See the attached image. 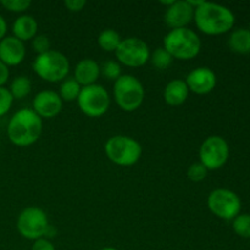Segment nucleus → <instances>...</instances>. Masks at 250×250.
<instances>
[{
  "mask_svg": "<svg viewBox=\"0 0 250 250\" xmlns=\"http://www.w3.org/2000/svg\"><path fill=\"white\" fill-rule=\"evenodd\" d=\"M32 250H55V247L48 238H41L34 241Z\"/></svg>",
  "mask_w": 250,
  "mask_h": 250,
  "instance_id": "obj_31",
  "label": "nucleus"
},
{
  "mask_svg": "<svg viewBox=\"0 0 250 250\" xmlns=\"http://www.w3.org/2000/svg\"><path fill=\"white\" fill-rule=\"evenodd\" d=\"M144 87L141 81L132 75H121L115 81V102L121 110L126 112L136 111L144 102Z\"/></svg>",
  "mask_w": 250,
  "mask_h": 250,
  "instance_id": "obj_4",
  "label": "nucleus"
},
{
  "mask_svg": "<svg viewBox=\"0 0 250 250\" xmlns=\"http://www.w3.org/2000/svg\"><path fill=\"white\" fill-rule=\"evenodd\" d=\"M195 9L188 1H175L166 9L165 23L171 29L186 28L194 19Z\"/></svg>",
  "mask_w": 250,
  "mask_h": 250,
  "instance_id": "obj_14",
  "label": "nucleus"
},
{
  "mask_svg": "<svg viewBox=\"0 0 250 250\" xmlns=\"http://www.w3.org/2000/svg\"><path fill=\"white\" fill-rule=\"evenodd\" d=\"M50 45V39L44 36V34H39V36H36L32 39V48H33L34 53H37L38 55H42V54H45L49 50H51Z\"/></svg>",
  "mask_w": 250,
  "mask_h": 250,
  "instance_id": "obj_27",
  "label": "nucleus"
},
{
  "mask_svg": "<svg viewBox=\"0 0 250 250\" xmlns=\"http://www.w3.org/2000/svg\"><path fill=\"white\" fill-rule=\"evenodd\" d=\"M42 119L32 109H21L12 115L7 125V137L17 146H29L39 139Z\"/></svg>",
  "mask_w": 250,
  "mask_h": 250,
  "instance_id": "obj_2",
  "label": "nucleus"
},
{
  "mask_svg": "<svg viewBox=\"0 0 250 250\" xmlns=\"http://www.w3.org/2000/svg\"><path fill=\"white\" fill-rule=\"evenodd\" d=\"M142 146L127 136H114L105 143V154L119 166H132L142 156Z\"/></svg>",
  "mask_w": 250,
  "mask_h": 250,
  "instance_id": "obj_6",
  "label": "nucleus"
},
{
  "mask_svg": "<svg viewBox=\"0 0 250 250\" xmlns=\"http://www.w3.org/2000/svg\"><path fill=\"white\" fill-rule=\"evenodd\" d=\"M31 0H1L0 5L11 12H23L31 6Z\"/></svg>",
  "mask_w": 250,
  "mask_h": 250,
  "instance_id": "obj_26",
  "label": "nucleus"
},
{
  "mask_svg": "<svg viewBox=\"0 0 250 250\" xmlns=\"http://www.w3.org/2000/svg\"><path fill=\"white\" fill-rule=\"evenodd\" d=\"M16 227L19 233L29 241H37L46 236L49 229V220L45 212L36 207L22 210L17 217Z\"/></svg>",
  "mask_w": 250,
  "mask_h": 250,
  "instance_id": "obj_7",
  "label": "nucleus"
},
{
  "mask_svg": "<svg viewBox=\"0 0 250 250\" xmlns=\"http://www.w3.org/2000/svg\"><path fill=\"white\" fill-rule=\"evenodd\" d=\"M100 76V66L92 59H83L76 65L75 80L81 87L95 84Z\"/></svg>",
  "mask_w": 250,
  "mask_h": 250,
  "instance_id": "obj_16",
  "label": "nucleus"
},
{
  "mask_svg": "<svg viewBox=\"0 0 250 250\" xmlns=\"http://www.w3.org/2000/svg\"><path fill=\"white\" fill-rule=\"evenodd\" d=\"M185 82L189 92L204 95L216 87V75L209 67H198L189 72Z\"/></svg>",
  "mask_w": 250,
  "mask_h": 250,
  "instance_id": "obj_13",
  "label": "nucleus"
},
{
  "mask_svg": "<svg viewBox=\"0 0 250 250\" xmlns=\"http://www.w3.org/2000/svg\"><path fill=\"white\" fill-rule=\"evenodd\" d=\"M63 102L59 93L53 90H42L32 102V110L41 119H53L60 114Z\"/></svg>",
  "mask_w": 250,
  "mask_h": 250,
  "instance_id": "obj_12",
  "label": "nucleus"
},
{
  "mask_svg": "<svg viewBox=\"0 0 250 250\" xmlns=\"http://www.w3.org/2000/svg\"><path fill=\"white\" fill-rule=\"evenodd\" d=\"M9 90L14 99H23L32 90L31 80L27 76H17L12 80Z\"/></svg>",
  "mask_w": 250,
  "mask_h": 250,
  "instance_id": "obj_20",
  "label": "nucleus"
},
{
  "mask_svg": "<svg viewBox=\"0 0 250 250\" xmlns=\"http://www.w3.org/2000/svg\"><path fill=\"white\" fill-rule=\"evenodd\" d=\"M100 250H117L116 248H112V247H106V248H103Z\"/></svg>",
  "mask_w": 250,
  "mask_h": 250,
  "instance_id": "obj_35",
  "label": "nucleus"
},
{
  "mask_svg": "<svg viewBox=\"0 0 250 250\" xmlns=\"http://www.w3.org/2000/svg\"><path fill=\"white\" fill-rule=\"evenodd\" d=\"M121 37L114 29H105L98 37V44L100 48L104 51L111 53V51H116L119 48L120 43H121Z\"/></svg>",
  "mask_w": 250,
  "mask_h": 250,
  "instance_id": "obj_21",
  "label": "nucleus"
},
{
  "mask_svg": "<svg viewBox=\"0 0 250 250\" xmlns=\"http://www.w3.org/2000/svg\"><path fill=\"white\" fill-rule=\"evenodd\" d=\"M6 32H7V23L6 21H5L4 17L0 15V41L6 37Z\"/></svg>",
  "mask_w": 250,
  "mask_h": 250,
  "instance_id": "obj_33",
  "label": "nucleus"
},
{
  "mask_svg": "<svg viewBox=\"0 0 250 250\" xmlns=\"http://www.w3.org/2000/svg\"><path fill=\"white\" fill-rule=\"evenodd\" d=\"M208 207L215 216L222 220H234L241 212L242 203L238 195L229 189L219 188L210 193Z\"/></svg>",
  "mask_w": 250,
  "mask_h": 250,
  "instance_id": "obj_9",
  "label": "nucleus"
},
{
  "mask_svg": "<svg viewBox=\"0 0 250 250\" xmlns=\"http://www.w3.org/2000/svg\"><path fill=\"white\" fill-rule=\"evenodd\" d=\"M100 75H103L107 80L116 81L117 78L121 77V66L116 61H106L100 66Z\"/></svg>",
  "mask_w": 250,
  "mask_h": 250,
  "instance_id": "obj_25",
  "label": "nucleus"
},
{
  "mask_svg": "<svg viewBox=\"0 0 250 250\" xmlns=\"http://www.w3.org/2000/svg\"><path fill=\"white\" fill-rule=\"evenodd\" d=\"M81 89L82 87L76 82L75 78H67V80H63L62 84L60 85L59 95L62 102H73V100H77Z\"/></svg>",
  "mask_w": 250,
  "mask_h": 250,
  "instance_id": "obj_22",
  "label": "nucleus"
},
{
  "mask_svg": "<svg viewBox=\"0 0 250 250\" xmlns=\"http://www.w3.org/2000/svg\"><path fill=\"white\" fill-rule=\"evenodd\" d=\"M233 231L242 238H250V215L242 214L238 215L233 220Z\"/></svg>",
  "mask_w": 250,
  "mask_h": 250,
  "instance_id": "obj_24",
  "label": "nucleus"
},
{
  "mask_svg": "<svg viewBox=\"0 0 250 250\" xmlns=\"http://www.w3.org/2000/svg\"><path fill=\"white\" fill-rule=\"evenodd\" d=\"M63 5H65L68 11L78 12L87 5V1L85 0H66Z\"/></svg>",
  "mask_w": 250,
  "mask_h": 250,
  "instance_id": "obj_30",
  "label": "nucleus"
},
{
  "mask_svg": "<svg viewBox=\"0 0 250 250\" xmlns=\"http://www.w3.org/2000/svg\"><path fill=\"white\" fill-rule=\"evenodd\" d=\"M189 89L183 80H172L164 90V99L171 106H180L187 100Z\"/></svg>",
  "mask_w": 250,
  "mask_h": 250,
  "instance_id": "obj_18",
  "label": "nucleus"
},
{
  "mask_svg": "<svg viewBox=\"0 0 250 250\" xmlns=\"http://www.w3.org/2000/svg\"><path fill=\"white\" fill-rule=\"evenodd\" d=\"M115 55L119 62L127 67H141L150 59V50L144 41L137 37H128L122 39Z\"/></svg>",
  "mask_w": 250,
  "mask_h": 250,
  "instance_id": "obj_10",
  "label": "nucleus"
},
{
  "mask_svg": "<svg viewBox=\"0 0 250 250\" xmlns=\"http://www.w3.org/2000/svg\"><path fill=\"white\" fill-rule=\"evenodd\" d=\"M37 31H38V23L31 15H22L17 17L12 24L14 37L21 42L33 39L37 36Z\"/></svg>",
  "mask_w": 250,
  "mask_h": 250,
  "instance_id": "obj_17",
  "label": "nucleus"
},
{
  "mask_svg": "<svg viewBox=\"0 0 250 250\" xmlns=\"http://www.w3.org/2000/svg\"><path fill=\"white\" fill-rule=\"evenodd\" d=\"M9 67H7L4 62L0 61V87H4V84L7 82V80H9Z\"/></svg>",
  "mask_w": 250,
  "mask_h": 250,
  "instance_id": "obj_32",
  "label": "nucleus"
},
{
  "mask_svg": "<svg viewBox=\"0 0 250 250\" xmlns=\"http://www.w3.org/2000/svg\"><path fill=\"white\" fill-rule=\"evenodd\" d=\"M26 58V46L23 42L14 36L5 37L0 41V61L5 65L17 66Z\"/></svg>",
  "mask_w": 250,
  "mask_h": 250,
  "instance_id": "obj_15",
  "label": "nucleus"
},
{
  "mask_svg": "<svg viewBox=\"0 0 250 250\" xmlns=\"http://www.w3.org/2000/svg\"><path fill=\"white\" fill-rule=\"evenodd\" d=\"M188 178L193 182H200L204 180L208 175V168L202 163H194L188 168Z\"/></svg>",
  "mask_w": 250,
  "mask_h": 250,
  "instance_id": "obj_28",
  "label": "nucleus"
},
{
  "mask_svg": "<svg viewBox=\"0 0 250 250\" xmlns=\"http://www.w3.org/2000/svg\"><path fill=\"white\" fill-rule=\"evenodd\" d=\"M229 45L232 51L237 54L250 53V32L248 29L239 28L232 32L229 39Z\"/></svg>",
  "mask_w": 250,
  "mask_h": 250,
  "instance_id": "obj_19",
  "label": "nucleus"
},
{
  "mask_svg": "<svg viewBox=\"0 0 250 250\" xmlns=\"http://www.w3.org/2000/svg\"><path fill=\"white\" fill-rule=\"evenodd\" d=\"M164 48L177 60L194 59L202 49V41L194 31L189 28L171 29L164 38Z\"/></svg>",
  "mask_w": 250,
  "mask_h": 250,
  "instance_id": "obj_3",
  "label": "nucleus"
},
{
  "mask_svg": "<svg viewBox=\"0 0 250 250\" xmlns=\"http://www.w3.org/2000/svg\"><path fill=\"white\" fill-rule=\"evenodd\" d=\"M12 103H14V98H12L10 90L5 87H0V117L9 112L12 106Z\"/></svg>",
  "mask_w": 250,
  "mask_h": 250,
  "instance_id": "obj_29",
  "label": "nucleus"
},
{
  "mask_svg": "<svg viewBox=\"0 0 250 250\" xmlns=\"http://www.w3.org/2000/svg\"><path fill=\"white\" fill-rule=\"evenodd\" d=\"M150 62L158 70H166L168 66L172 63L173 58L170 55L167 50L165 48H158L154 50L153 54H150Z\"/></svg>",
  "mask_w": 250,
  "mask_h": 250,
  "instance_id": "obj_23",
  "label": "nucleus"
},
{
  "mask_svg": "<svg viewBox=\"0 0 250 250\" xmlns=\"http://www.w3.org/2000/svg\"><path fill=\"white\" fill-rule=\"evenodd\" d=\"M198 29L208 36L227 33L234 26V15L229 7L215 2L204 1L194 11Z\"/></svg>",
  "mask_w": 250,
  "mask_h": 250,
  "instance_id": "obj_1",
  "label": "nucleus"
},
{
  "mask_svg": "<svg viewBox=\"0 0 250 250\" xmlns=\"http://www.w3.org/2000/svg\"><path fill=\"white\" fill-rule=\"evenodd\" d=\"M229 155L227 142L220 136H211L205 139L199 149V159L209 170H219L226 164Z\"/></svg>",
  "mask_w": 250,
  "mask_h": 250,
  "instance_id": "obj_11",
  "label": "nucleus"
},
{
  "mask_svg": "<svg viewBox=\"0 0 250 250\" xmlns=\"http://www.w3.org/2000/svg\"><path fill=\"white\" fill-rule=\"evenodd\" d=\"M176 0H170V1H160V4L161 5H166V6H171V5L173 4V2H175Z\"/></svg>",
  "mask_w": 250,
  "mask_h": 250,
  "instance_id": "obj_34",
  "label": "nucleus"
},
{
  "mask_svg": "<svg viewBox=\"0 0 250 250\" xmlns=\"http://www.w3.org/2000/svg\"><path fill=\"white\" fill-rule=\"evenodd\" d=\"M81 111L88 117H100L109 110L110 97L103 85L92 84L82 87L77 98Z\"/></svg>",
  "mask_w": 250,
  "mask_h": 250,
  "instance_id": "obj_8",
  "label": "nucleus"
},
{
  "mask_svg": "<svg viewBox=\"0 0 250 250\" xmlns=\"http://www.w3.org/2000/svg\"><path fill=\"white\" fill-rule=\"evenodd\" d=\"M248 31H249V32H250V26H249V29H248Z\"/></svg>",
  "mask_w": 250,
  "mask_h": 250,
  "instance_id": "obj_36",
  "label": "nucleus"
},
{
  "mask_svg": "<svg viewBox=\"0 0 250 250\" xmlns=\"http://www.w3.org/2000/svg\"><path fill=\"white\" fill-rule=\"evenodd\" d=\"M32 67L38 77L51 83L66 80V76L70 72L68 59L56 50H49L48 53L37 55Z\"/></svg>",
  "mask_w": 250,
  "mask_h": 250,
  "instance_id": "obj_5",
  "label": "nucleus"
}]
</instances>
